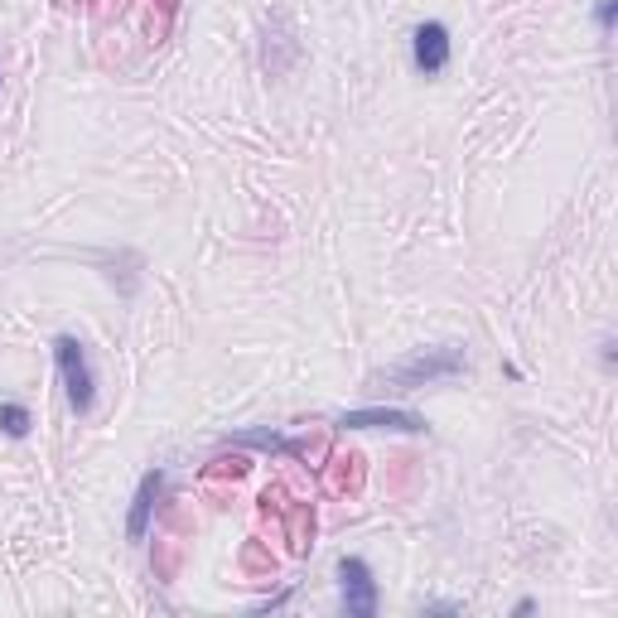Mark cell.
Masks as SVG:
<instances>
[{
  "mask_svg": "<svg viewBox=\"0 0 618 618\" xmlns=\"http://www.w3.org/2000/svg\"><path fill=\"white\" fill-rule=\"evenodd\" d=\"M469 368L464 348L445 344V348H416L411 358H402L396 368H386L378 382H392L396 392H411V386H430V382H450Z\"/></svg>",
  "mask_w": 618,
  "mask_h": 618,
  "instance_id": "1",
  "label": "cell"
},
{
  "mask_svg": "<svg viewBox=\"0 0 618 618\" xmlns=\"http://www.w3.org/2000/svg\"><path fill=\"white\" fill-rule=\"evenodd\" d=\"M54 358H58V378H64V392H68L72 416H88L92 402H97V378H92L88 348H82L72 334H58L54 338Z\"/></svg>",
  "mask_w": 618,
  "mask_h": 618,
  "instance_id": "2",
  "label": "cell"
},
{
  "mask_svg": "<svg viewBox=\"0 0 618 618\" xmlns=\"http://www.w3.org/2000/svg\"><path fill=\"white\" fill-rule=\"evenodd\" d=\"M338 589H344V614L348 618H372L378 614V580L362 555H344L338 561Z\"/></svg>",
  "mask_w": 618,
  "mask_h": 618,
  "instance_id": "3",
  "label": "cell"
},
{
  "mask_svg": "<svg viewBox=\"0 0 618 618\" xmlns=\"http://www.w3.org/2000/svg\"><path fill=\"white\" fill-rule=\"evenodd\" d=\"M450 54H454V44L440 20L416 24V34H411V64H416L420 78H435V72L450 68Z\"/></svg>",
  "mask_w": 618,
  "mask_h": 618,
  "instance_id": "4",
  "label": "cell"
},
{
  "mask_svg": "<svg viewBox=\"0 0 618 618\" xmlns=\"http://www.w3.org/2000/svg\"><path fill=\"white\" fill-rule=\"evenodd\" d=\"M338 426L344 430H411V435H420L426 430V420L411 416V411H396V406H368V411H348V416H338Z\"/></svg>",
  "mask_w": 618,
  "mask_h": 618,
  "instance_id": "5",
  "label": "cell"
},
{
  "mask_svg": "<svg viewBox=\"0 0 618 618\" xmlns=\"http://www.w3.org/2000/svg\"><path fill=\"white\" fill-rule=\"evenodd\" d=\"M165 493V474L160 469H150V474L141 479L136 498H131V517H126V537L131 541H145V531H150V517H155V503H160Z\"/></svg>",
  "mask_w": 618,
  "mask_h": 618,
  "instance_id": "6",
  "label": "cell"
},
{
  "mask_svg": "<svg viewBox=\"0 0 618 618\" xmlns=\"http://www.w3.org/2000/svg\"><path fill=\"white\" fill-rule=\"evenodd\" d=\"M34 426V416H30V406H20V402H0V430L10 435V440H24Z\"/></svg>",
  "mask_w": 618,
  "mask_h": 618,
  "instance_id": "7",
  "label": "cell"
},
{
  "mask_svg": "<svg viewBox=\"0 0 618 618\" xmlns=\"http://www.w3.org/2000/svg\"><path fill=\"white\" fill-rule=\"evenodd\" d=\"M362 483V459L358 454H348V459H334V474H329V488L338 493H348V488H358Z\"/></svg>",
  "mask_w": 618,
  "mask_h": 618,
  "instance_id": "8",
  "label": "cell"
},
{
  "mask_svg": "<svg viewBox=\"0 0 618 618\" xmlns=\"http://www.w3.org/2000/svg\"><path fill=\"white\" fill-rule=\"evenodd\" d=\"M614 15H618V0H599V5H595V20H599L604 34L614 30Z\"/></svg>",
  "mask_w": 618,
  "mask_h": 618,
  "instance_id": "9",
  "label": "cell"
}]
</instances>
